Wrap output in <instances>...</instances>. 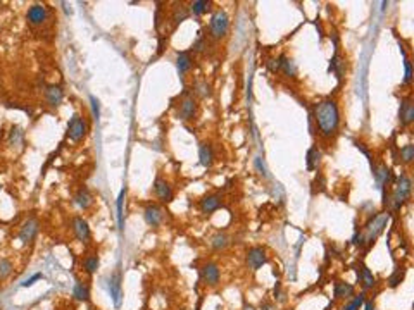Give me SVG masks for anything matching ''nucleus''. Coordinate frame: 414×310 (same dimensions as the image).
Segmentation results:
<instances>
[{
  "label": "nucleus",
  "mask_w": 414,
  "mask_h": 310,
  "mask_svg": "<svg viewBox=\"0 0 414 310\" xmlns=\"http://www.w3.org/2000/svg\"><path fill=\"white\" fill-rule=\"evenodd\" d=\"M364 310H375V305H373V302H366Z\"/></svg>",
  "instance_id": "nucleus-42"
},
{
  "label": "nucleus",
  "mask_w": 414,
  "mask_h": 310,
  "mask_svg": "<svg viewBox=\"0 0 414 310\" xmlns=\"http://www.w3.org/2000/svg\"><path fill=\"white\" fill-rule=\"evenodd\" d=\"M74 202H76L78 207L81 208H88L93 202V197H91V193L88 191L87 188H80L74 195Z\"/></svg>",
  "instance_id": "nucleus-19"
},
{
  "label": "nucleus",
  "mask_w": 414,
  "mask_h": 310,
  "mask_svg": "<svg viewBox=\"0 0 414 310\" xmlns=\"http://www.w3.org/2000/svg\"><path fill=\"white\" fill-rule=\"evenodd\" d=\"M72 295H74V298L76 300H80V302H87V300L90 298V290H88V286L85 283L78 281V283L74 284V292H72Z\"/></svg>",
  "instance_id": "nucleus-23"
},
{
  "label": "nucleus",
  "mask_w": 414,
  "mask_h": 310,
  "mask_svg": "<svg viewBox=\"0 0 414 310\" xmlns=\"http://www.w3.org/2000/svg\"><path fill=\"white\" fill-rule=\"evenodd\" d=\"M200 277L205 284L209 286H216L219 283V267L214 262H207V264L202 265L200 269Z\"/></svg>",
  "instance_id": "nucleus-7"
},
{
  "label": "nucleus",
  "mask_w": 414,
  "mask_h": 310,
  "mask_svg": "<svg viewBox=\"0 0 414 310\" xmlns=\"http://www.w3.org/2000/svg\"><path fill=\"white\" fill-rule=\"evenodd\" d=\"M64 99V93H62V88L59 85H49L45 90V100L49 105L52 107H57L59 103L62 102Z\"/></svg>",
  "instance_id": "nucleus-15"
},
{
  "label": "nucleus",
  "mask_w": 414,
  "mask_h": 310,
  "mask_svg": "<svg viewBox=\"0 0 414 310\" xmlns=\"http://www.w3.org/2000/svg\"><path fill=\"white\" fill-rule=\"evenodd\" d=\"M268 260V255H266V250L261 248V246H254L247 252V265L249 269L252 271H257L259 267L266 264Z\"/></svg>",
  "instance_id": "nucleus-6"
},
{
  "label": "nucleus",
  "mask_w": 414,
  "mask_h": 310,
  "mask_svg": "<svg viewBox=\"0 0 414 310\" xmlns=\"http://www.w3.org/2000/svg\"><path fill=\"white\" fill-rule=\"evenodd\" d=\"M209 2H205V0H195V2H192L190 4V11H192V14H195V16H200V14H204L205 11H207V9H209Z\"/></svg>",
  "instance_id": "nucleus-28"
},
{
  "label": "nucleus",
  "mask_w": 414,
  "mask_h": 310,
  "mask_svg": "<svg viewBox=\"0 0 414 310\" xmlns=\"http://www.w3.org/2000/svg\"><path fill=\"white\" fill-rule=\"evenodd\" d=\"M411 189H413V183H411V179L407 178L406 174H402L394 189V197H392V205H394L395 210L402 207L404 202L411 197Z\"/></svg>",
  "instance_id": "nucleus-2"
},
{
  "label": "nucleus",
  "mask_w": 414,
  "mask_h": 310,
  "mask_svg": "<svg viewBox=\"0 0 414 310\" xmlns=\"http://www.w3.org/2000/svg\"><path fill=\"white\" fill-rule=\"evenodd\" d=\"M413 81V64L407 57H404V85H411Z\"/></svg>",
  "instance_id": "nucleus-33"
},
{
  "label": "nucleus",
  "mask_w": 414,
  "mask_h": 310,
  "mask_svg": "<svg viewBox=\"0 0 414 310\" xmlns=\"http://www.w3.org/2000/svg\"><path fill=\"white\" fill-rule=\"evenodd\" d=\"M278 71H283L285 72V76H292V78L297 74L295 64H293L288 57H285V55H281L280 59H278Z\"/></svg>",
  "instance_id": "nucleus-21"
},
{
  "label": "nucleus",
  "mask_w": 414,
  "mask_h": 310,
  "mask_svg": "<svg viewBox=\"0 0 414 310\" xmlns=\"http://www.w3.org/2000/svg\"><path fill=\"white\" fill-rule=\"evenodd\" d=\"M42 277H43V276H42V274H35V276H31V277H30V279H26V281H24V283H23V286H24V288H28V286H31V284H33V283H35V281H38V279H42Z\"/></svg>",
  "instance_id": "nucleus-40"
},
{
  "label": "nucleus",
  "mask_w": 414,
  "mask_h": 310,
  "mask_svg": "<svg viewBox=\"0 0 414 310\" xmlns=\"http://www.w3.org/2000/svg\"><path fill=\"white\" fill-rule=\"evenodd\" d=\"M195 110H197L195 100L192 99V97H186V99H183L181 103H180V112H178L180 119H183V121H190V119H194Z\"/></svg>",
  "instance_id": "nucleus-13"
},
{
  "label": "nucleus",
  "mask_w": 414,
  "mask_h": 310,
  "mask_svg": "<svg viewBox=\"0 0 414 310\" xmlns=\"http://www.w3.org/2000/svg\"><path fill=\"white\" fill-rule=\"evenodd\" d=\"M90 102H91V112H93V119L99 121L100 118V105H99V100L95 97H90Z\"/></svg>",
  "instance_id": "nucleus-38"
},
{
  "label": "nucleus",
  "mask_w": 414,
  "mask_h": 310,
  "mask_svg": "<svg viewBox=\"0 0 414 310\" xmlns=\"http://www.w3.org/2000/svg\"><path fill=\"white\" fill-rule=\"evenodd\" d=\"M387 223H388V214H380V216H376L375 219H373L371 223L368 224V227H366L364 233H362V236H364V241L371 243L373 240H375L376 236H378L381 231H383V227L387 226Z\"/></svg>",
  "instance_id": "nucleus-4"
},
{
  "label": "nucleus",
  "mask_w": 414,
  "mask_h": 310,
  "mask_svg": "<svg viewBox=\"0 0 414 310\" xmlns=\"http://www.w3.org/2000/svg\"><path fill=\"white\" fill-rule=\"evenodd\" d=\"M38 229H40V224L36 219H33V217H30V219L26 221V223L21 226L19 229V240L23 243H31L35 240V236L38 235Z\"/></svg>",
  "instance_id": "nucleus-8"
},
{
  "label": "nucleus",
  "mask_w": 414,
  "mask_h": 310,
  "mask_svg": "<svg viewBox=\"0 0 414 310\" xmlns=\"http://www.w3.org/2000/svg\"><path fill=\"white\" fill-rule=\"evenodd\" d=\"M154 191H156L157 198H159L161 202H171L173 189H171V186H169V183H167L166 179L157 178L156 181H154Z\"/></svg>",
  "instance_id": "nucleus-12"
},
{
  "label": "nucleus",
  "mask_w": 414,
  "mask_h": 310,
  "mask_svg": "<svg viewBox=\"0 0 414 310\" xmlns=\"http://www.w3.org/2000/svg\"><path fill=\"white\" fill-rule=\"evenodd\" d=\"M362 303H364V293H361L359 296H356V298H354L350 303H347L342 310H359V307H361Z\"/></svg>",
  "instance_id": "nucleus-36"
},
{
  "label": "nucleus",
  "mask_w": 414,
  "mask_h": 310,
  "mask_svg": "<svg viewBox=\"0 0 414 310\" xmlns=\"http://www.w3.org/2000/svg\"><path fill=\"white\" fill-rule=\"evenodd\" d=\"M342 69H343V62L340 61V57L335 55L333 59H331V64H330V71L337 72L338 78H342Z\"/></svg>",
  "instance_id": "nucleus-34"
},
{
  "label": "nucleus",
  "mask_w": 414,
  "mask_h": 310,
  "mask_svg": "<svg viewBox=\"0 0 414 310\" xmlns=\"http://www.w3.org/2000/svg\"><path fill=\"white\" fill-rule=\"evenodd\" d=\"M314 119L321 135L323 137H331L337 131L338 122H340V112H338L337 102L331 99L321 100L314 109Z\"/></svg>",
  "instance_id": "nucleus-1"
},
{
  "label": "nucleus",
  "mask_w": 414,
  "mask_h": 310,
  "mask_svg": "<svg viewBox=\"0 0 414 310\" xmlns=\"http://www.w3.org/2000/svg\"><path fill=\"white\" fill-rule=\"evenodd\" d=\"M400 157H402L404 164H411L414 160V145L407 143L406 147L400 148Z\"/></svg>",
  "instance_id": "nucleus-31"
},
{
  "label": "nucleus",
  "mask_w": 414,
  "mask_h": 310,
  "mask_svg": "<svg viewBox=\"0 0 414 310\" xmlns=\"http://www.w3.org/2000/svg\"><path fill=\"white\" fill-rule=\"evenodd\" d=\"M404 277H406V269H404V267H397L394 271V274L388 277V286H390V288H397L404 281Z\"/></svg>",
  "instance_id": "nucleus-25"
},
{
  "label": "nucleus",
  "mask_w": 414,
  "mask_h": 310,
  "mask_svg": "<svg viewBox=\"0 0 414 310\" xmlns=\"http://www.w3.org/2000/svg\"><path fill=\"white\" fill-rule=\"evenodd\" d=\"M354 293V286L349 283H342V281H338L337 284H335V296L337 298H349V296H352Z\"/></svg>",
  "instance_id": "nucleus-22"
},
{
  "label": "nucleus",
  "mask_w": 414,
  "mask_h": 310,
  "mask_svg": "<svg viewBox=\"0 0 414 310\" xmlns=\"http://www.w3.org/2000/svg\"><path fill=\"white\" fill-rule=\"evenodd\" d=\"M359 279L362 281V284H364V290H369V288H373L376 284L375 281V276L371 274V271H369L366 265H362L361 267V274H359Z\"/></svg>",
  "instance_id": "nucleus-24"
},
{
  "label": "nucleus",
  "mask_w": 414,
  "mask_h": 310,
  "mask_svg": "<svg viewBox=\"0 0 414 310\" xmlns=\"http://www.w3.org/2000/svg\"><path fill=\"white\" fill-rule=\"evenodd\" d=\"M221 207V197L219 195H207L200 200V210L204 214H213L214 210Z\"/></svg>",
  "instance_id": "nucleus-16"
},
{
  "label": "nucleus",
  "mask_w": 414,
  "mask_h": 310,
  "mask_svg": "<svg viewBox=\"0 0 414 310\" xmlns=\"http://www.w3.org/2000/svg\"><path fill=\"white\" fill-rule=\"evenodd\" d=\"M188 14H190V12H188V9L183 7V5H180V9H176V11H175V16H173V19H175L176 24H180V23H183L186 17H188Z\"/></svg>",
  "instance_id": "nucleus-35"
},
{
  "label": "nucleus",
  "mask_w": 414,
  "mask_h": 310,
  "mask_svg": "<svg viewBox=\"0 0 414 310\" xmlns=\"http://www.w3.org/2000/svg\"><path fill=\"white\" fill-rule=\"evenodd\" d=\"M204 47H205L204 38H198L197 43H195V45H194V49H195V52H202V50H204Z\"/></svg>",
  "instance_id": "nucleus-41"
},
{
  "label": "nucleus",
  "mask_w": 414,
  "mask_h": 310,
  "mask_svg": "<svg viewBox=\"0 0 414 310\" xmlns=\"http://www.w3.org/2000/svg\"><path fill=\"white\" fill-rule=\"evenodd\" d=\"M306 162H307V171L318 169L319 162H321V150H319L318 147H311V148H309Z\"/></svg>",
  "instance_id": "nucleus-20"
},
{
  "label": "nucleus",
  "mask_w": 414,
  "mask_h": 310,
  "mask_svg": "<svg viewBox=\"0 0 414 310\" xmlns=\"http://www.w3.org/2000/svg\"><path fill=\"white\" fill-rule=\"evenodd\" d=\"M255 167H257V171H259V172L262 174V176H268V172H266V167H264V162L261 164V157H257V159H255Z\"/></svg>",
  "instance_id": "nucleus-39"
},
{
  "label": "nucleus",
  "mask_w": 414,
  "mask_h": 310,
  "mask_svg": "<svg viewBox=\"0 0 414 310\" xmlns=\"http://www.w3.org/2000/svg\"><path fill=\"white\" fill-rule=\"evenodd\" d=\"M83 265H85V269H87L88 274L97 273V269H99V257H97V255H90V257L85 258Z\"/></svg>",
  "instance_id": "nucleus-30"
},
{
  "label": "nucleus",
  "mask_w": 414,
  "mask_h": 310,
  "mask_svg": "<svg viewBox=\"0 0 414 310\" xmlns=\"http://www.w3.org/2000/svg\"><path fill=\"white\" fill-rule=\"evenodd\" d=\"M144 216H145V223H147L148 226L157 227L161 223H162L164 214H162V210L157 207V205H148V207L145 208Z\"/></svg>",
  "instance_id": "nucleus-14"
},
{
  "label": "nucleus",
  "mask_w": 414,
  "mask_h": 310,
  "mask_svg": "<svg viewBox=\"0 0 414 310\" xmlns=\"http://www.w3.org/2000/svg\"><path fill=\"white\" fill-rule=\"evenodd\" d=\"M194 91L195 93L200 97V99H205V97H209L211 95V90H209V85H207V81L204 80H197L194 83Z\"/></svg>",
  "instance_id": "nucleus-27"
},
{
  "label": "nucleus",
  "mask_w": 414,
  "mask_h": 310,
  "mask_svg": "<svg viewBox=\"0 0 414 310\" xmlns=\"http://www.w3.org/2000/svg\"><path fill=\"white\" fill-rule=\"evenodd\" d=\"M110 296L114 298V303L119 305L121 303V290H119V281H118V276H114L110 279Z\"/></svg>",
  "instance_id": "nucleus-29"
},
{
  "label": "nucleus",
  "mask_w": 414,
  "mask_h": 310,
  "mask_svg": "<svg viewBox=\"0 0 414 310\" xmlns=\"http://www.w3.org/2000/svg\"><path fill=\"white\" fill-rule=\"evenodd\" d=\"M414 121V105L411 99H404L400 102V109H399V122L402 128H407L409 124H413Z\"/></svg>",
  "instance_id": "nucleus-9"
},
{
  "label": "nucleus",
  "mask_w": 414,
  "mask_h": 310,
  "mask_svg": "<svg viewBox=\"0 0 414 310\" xmlns=\"http://www.w3.org/2000/svg\"><path fill=\"white\" fill-rule=\"evenodd\" d=\"M228 26H230V19H228V14L224 11H216L211 17V23H209V31H211V36L219 40L223 38L224 34L228 33Z\"/></svg>",
  "instance_id": "nucleus-3"
},
{
  "label": "nucleus",
  "mask_w": 414,
  "mask_h": 310,
  "mask_svg": "<svg viewBox=\"0 0 414 310\" xmlns=\"http://www.w3.org/2000/svg\"><path fill=\"white\" fill-rule=\"evenodd\" d=\"M26 19H28V23H30V24H33V26H38V24L45 23L47 9L43 7V5H40V4L31 5V7L28 9V12H26Z\"/></svg>",
  "instance_id": "nucleus-10"
},
{
  "label": "nucleus",
  "mask_w": 414,
  "mask_h": 310,
  "mask_svg": "<svg viewBox=\"0 0 414 310\" xmlns=\"http://www.w3.org/2000/svg\"><path fill=\"white\" fill-rule=\"evenodd\" d=\"M198 159H200V164L204 167H211L213 166V160H214V152H213V147L207 143H202L200 148H198Z\"/></svg>",
  "instance_id": "nucleus-17"
},
{
  "label": "nucleus",
  "mask_w": 414,
  "mask_h": 310,
  "mask_svg": "<svg viewBox=\"0 0 414 310\" xmlns=\"http://www.w3.org/2000/svg\"><path fill=\"white\" fill-rule=\"evenodd\" d=\"M85 135H87V122L78 114H74L68 124V137L72 141H80L85 138Z\"/></svg>",
  "instance_id": "nucleus-5"
},
{
  "label": "nucleus",
  "mask_w": 414,
  "mask_h": 310,
  "mask_svg": "<svg viewBox=\"0 0 414 310\" xmlns=\"http://www.w3.org/2000/svg\"><path fill=\"white\" fill-rule=\"evenodd\" d=\"M72 231H74V236H76L80 241L87 243L90 240V226L83 217H74L72 219Z\"/></svg>",
  "instance_id": "nucleus-11"
},
{
  "label": "nucleus",
  "mask_w": 414,
  "mask_h": 310,
  "mask_svg": "<svg viewBox=\"0 0 414 310\" xmlns=\"http://www.w3.org/2000/svg\"><path fill=\"white\" fill-rule=\"evenodd\" d=\"M12 273V264L7 258H0V281H4Z\"/></svg>",
  "instance_id": "nucleus-32"
},
{
  "label": "nucleus",
  "mask_w": 414,
  "mask_h": 310,
  "mask_svg": "<svg viewBox=\"0 0 414 310\" xmlns=\"http://www.w3.org/2000/svg\"><path fill=\"white\" fill-rule=\"evenodd\" d=\"M211 245H213L214 250H223L228 246V236H226V233H216V235L213 236V241H211Z\"/></svg>",
  "instance_id": "nucleus-26"
},
{
  "label": "nucleus",
  "mask_w": 414,
  "mask_h": 310,
  "mask_svg": "<svg viewBox=\"0 0 414 310\" xmlns=\"http://www.w3.org/2000/svg\"><path fill=\"white\" fill-rule=\"evenodd\" d=\"M125 195H126V191L121 189V193H119V197H118V221H119V227H121V229H123V226H125V221H123V200H125Z\"/></svg>",
  "instance_id": "nucleus-37"
},
{
  "label": "nucleus",
  "mask_w": 414,
  "mask_h": 310,
  "mask_svg": "<svg viewBox=\"0 0 414 310\" xmlns=\"http://www.w3.org/2000/svg\"><path fill=\"white\" fill-rule=\"evenodd\" d=\"M176 68H178L180 74H185V72L190 71L192 68V57L188 52H180L176 55Z\"/></svg>",
  "instance_id": "nucleus-18"
}]
</instances>
